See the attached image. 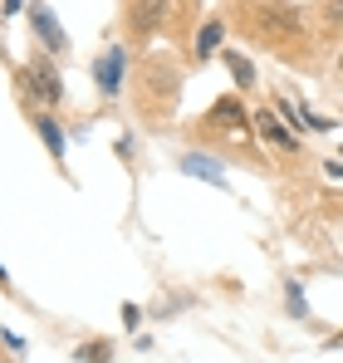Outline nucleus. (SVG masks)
I'll return each mask as SVG.
<instances>
[{
  "mask_svg": "<svg viewBox=\"0 0 343 363\" xmlns=\"http://www.w3.org/2000/svg\"><path fill=\"white\" fill-rule=\"evenodd\" d=\"M250 20H255V35H260L265 45L304 40V15H299L289 0H255V5H250Z\"/></svg>",
  "mask_w": 343,
  "mask_h": 363,
  "instance_id": "1",
  "label": "nucleus"
},
{
  "mask_svg": "<svg viewBox=\"0 0 343 363\" xmlns=\"http://www.w3.org/2000/svg\"><path fill=\"white\" fill-rule=\"evenodd\" d=\"M25 79H30V89H35V99H45V104H59V99H64V84H59L55 64L35 60L30 69H25Z\"/></svg>",
  "mask_w": 343,
  "mask_h": 363,
  "instance_id": "2",
  "label": "nucleus"
},
{
  "mask_svg": "<svg viewBox=\"0 0 343 363\" xmlns=\"http://www.w3.org/2000/svg\"><path fill=\"white\" fill-rule=\"evenodd\" d=\"M255 128H260V138H265L270 147H285V152H294V147H299V138H294V133H289V128L275 118L270 108H265V113H255Z\"/></svg>",
  "mask_w": 343,
  "mask_h": 363,
  "instance_id": "3",
  "label": "nucleus"
},
{
  "mask_svg": "<svg viewBox=\"0 0 343 363\" xmlns=\"http://www.w3.org/2000/svg\"><path fill=\"white\" fill-rule=\"evenodd\" d=\"M128 15H133V25H137V30H157V25L172 15V0H133V5H128Z\"/></svg>",
  "mask_w": 343,
  "mask_h": 363,
  "instance_id": "4",
  "label": "nucleus"
},
{
  "mask_svg": "<svg viewBox=\"0 0 343 363\" xmlns=\"http://www.w3.org/2000/svg\"><path fill=\"white\" fill-rule=\"evenodd\" d=\"M206 123H211V128H226V133H245V108H240L235 99H221V104H211Z\"/></svg>",
  "mask_w": 343,
  "mask_h": 363,
  "instance_id": "5",
  "label": "nucleus"
},
{
  "mask_svg": "<svg viewBox=\"0 0 343 363\" xmlns=\"http://www.w3.org/2000/svg\"><path fill=\"white\" fill-rule=\"evenodd\" d=\"M99 89H103V94H118V89H123V45H113V50L99 60Z\"/></svg>",
  "mask_w": 343,
  "mask_h": 363,
  "instance_id": "6",
  "label": "nucleus"
},
{
  "mask_svg": "<svg viewBox=\"0 0 343 363\" xmlns=\"http://www.w3.org/2000/svg\"><path fill=\"white\" fill-rule=\"evenodd\" d=\"M30 20H35V30H40V35H45V45H50V50H64V30H59V20H55V10H50V5H35V10H30Z\"/></svg>",
  "mask_w": 343,
  "mask_h": 363,
  "instance_id": "7",
  "label": "nucleus"
},
{
  "mask_svg": "<svg viewBox=\"0 0 343 363\" xmlns=\"http://www.w3.org/2000/svg\"><path fill=\"white\" fill-rule=\"evenodd\" d=\"M181 172H191V177H206V182H216V186H226V172H221L216 162H206L201 152H186V157H181Z\"/></svg>",
  "mask_w": 343,
  "mask_h": 363,
  "instance_id": "8",
  "label": "nucleus"
},
{
  "mask_svg": "<svg viewBox=\"0 0 343 363\" xmlns=\"http://www.w3.org/2000/svg\"><path fill=\"white\" fill-rule=\"evenodd\" d=\"M216 45H221V20H206V25H201V35H196V60H211V55H216Z\"/></svg>",
  "mask_w": 343,
  "mask_h": 363,
  "instance_id": "9",
  "label": "nucleus"
},
{
  "mask_svg": "<svg viewBox=\"0 0 343 363\" xmlns=\"http://www.w3.org/2000/svg\"><path fill=\"white\" fill-rule=\"evenodd\" d=\"M226 64H230V74L240 79V89H250V84H255V64L245 60V55H226Z\"/></svg>",
  "mask_w": 343,
  "mask_h": 363,
  "instance_id": "10",
  "label": "nucleus"
},
{
  "mask_svg": "<svg viewBox=\"0 0 343 363\" xmlns=\"http://www.w3.org/2000/svg\"><path fill=\"white\" fill-rule=\"evenodd\" d=\"M40 138H45V147H50L55 157H64V133L55 128V118H40Z\"/></svg>",
  "mask_w": 343,
  "mask_h": 363,
  "instance_id": "11",
  "label": "nucleus"
},
{
  "mask_svg": "<svg viewBox=\"0 0 343 363\" xmlns=\"http://www.w3.org/2000/svg\"><path fill=\"white\" fill-rule=\"evenodd\" d=\"M79 359H89V363H108V344H89V349H79Z\"/></svg>",
  "mask_w": 343,
  "mask_h": 363,
  "instance_id": "12",
  "label": "nucleus"
},
{
  "mask_svg": "<svg viewBox=\"0 0 343 363\" xmlns=\"http://www.w3.org/2000/svg\"><path fill=\"white\" fill-rule=\"evenodd\" d=\"M5 10H20V0H5Z\"/></svg>",
  "mask_w": 343,
  "mask_h": 363,
  "instance_id": "13",
  "label": "nucleus"
},
{
  "mask_svg": "<svg viewBox=\"0 0 343 363\" xmlns=\"http://www.w3.org/2000/svg\"><path fill=\"white\" fill-rule=\"evenodd\" d=\"M339 69H343V55H339Z\"/></svg>",
  "mask_w": 343,
  "mask_h": 363,
  "instance_id": "14",
  "label": "nucleus"
}]
</instances>
